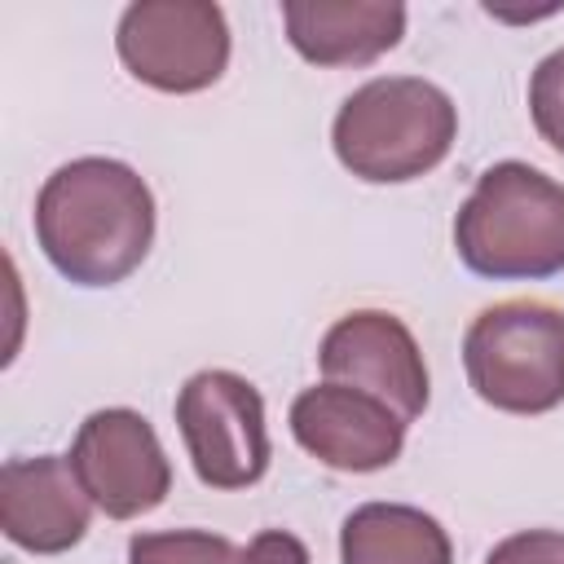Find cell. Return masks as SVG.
Wrapping results in <instances>:
<instances>
[{"label":"cell","mask_w":564,"mask_h":564,"mask_svg":"<svg viewBox=\"0 0 564 564\" xmlns=\"http://www.w3.org/2000/svg\"><path fill=\"white\" fill-rule=\"evenodd\" d=\"M35 242L75 286H115L154 242V194L119 159H70L35 198Z\"/></svg>","instance_id":"obj_1"},{"label":"cell","mask_w":564,"mask_h":564,"mask_svg":"<svg viewBox=\"0 0 564 564\" xmlns=\"http://www.w3.org/2000/svg\"><path fill=\"white\" fill-rule=\"evenodd\" d=\"M454 251L494 282L564 273V185L520 159L485 167L454 216Z\"/></svg>","instance_id":"obj_2"},{"label":"cell","mask_w":564,"mask_h":564,"mask_svg":"<svg viewBox=\"0 0 564 564\" xmlns=\"http://www.w3.org/2000/svg\"><path fill=\"white\" fill-rule=\"evenodd\" d=\"M458 137V106L445 88L419 75H379L344 97L330 145L335 159L370 185L427 176Z\"/></svg>","instance_id":"obj_3"},{"label":"cell","mask_w":564,"mask_h":564,"mask_svg":"<svg viewBox=\"0 0 564 564\" xmlns=\"http://www.w3.org/2000/svg\"><path fill=\"white\" fill-rule=\"evenodd\" d=\"M463 366L476 397L502 414H546L564 401V308L502 300L463 335Z\"/></svg>","instance_id":"obj_4"},{"label":"cell","mask_w":564,"mask_h":564,"mask_svg":"<svg viewBox=\"0 0 564 564\" xmlns=\"http://www.w3.org/2000/svg\"><path fill=\"white\" fill-rule=\"evenodd\" d=\"M119 62L159 93H203L229 66V22L212 0H137L115 26Z\"/></svg>","instance_id":"obj_5"},{"label":"cell","mask_w":564,"mask_h":564,"mask_svg":"<svg viewBox=\"0 0 564 564\" xmlns=\"http://www.w3.org/2000/svg\"><path fill=\"white\" fill-rule=\"evenodd\" d=\"M176 427L207 489H247L269 471L264 397L234 370H198L176 392Z\"/></svg>","instance_id":"obj_6"},{"label":"cell","mask_w":564,"mask_h":564,"mask_svg":"<svg viewBox=\"0 0 564 564\" xmlns=\"http://www.w3.org/2000/svg\"><path fill=\"white\" fill-rule=\"evenodd\" d=\"M70 471L110 520H137L172 494V463L145 414L128 405L93 410L70 441Z\"/></svg>","instance_id":"obj_7"},{"label":"cell","mask_w":564,"mask_h":564,"mask_svg":"<svg viewBox=\"0 0 564 564\" xmlns=\"http://www.w3.org/2000/svg\"><path fill=\"white\" fill-rule=\"evenodd\" d=\"M317 366L330 383L361 388L388 401L405 423L427 410V361L410 326L383 308L344 313L317 344Z\"/></svg>","instance_id":"obj_8"},{"label":"cell","mask_w":564,"mask_h":564,"mask_svg":"<svg viewBox=\"0 0 564 564\" xmlns=\"http://www.w3.org/2000/svg\"><path fill=\"white\" fill-rule=\"evenodd\" d=\"M405 419L348 383H317L291 401V436L335 471H379L401 458Z\"/></svg>","instance_id":"obj_9"},{"label":"cell","mask_w":564,"mask_h":564,"mask_svg":"<svg viewBox=\"0 0 564 564\" xmlns=\"http://www.w3.org/2000/svg\"><path fill=\"white\" fill-rule=\"evenodd\" d=\"M88 494L62 454L9 458L0 467V529L31 555H62L88 533Z\"/></svg>","instance_id":"obj_10"},{"label":"cell","mask_w":564,"mask_h":564,"mask_svg":"<svg viewBox=\"0 0 564 564\" xmlns=\"http://www.w3.org/2000/svg\"><path fill=\"white\" fill-rule=\"evenodd\" d=\"M291 48L313 66H370L405 35L401 0H286Z\"/></svg>","instance_id":"obj_11"},{"label":"cell","mask_w":564,"mask_h":564,"mask_svg":"<svg viewBox=\"0 0 564 564\" xmlns=\"http://www.w3.org/2000/svg\"><path fill=\"white\" fill-rule=\"evenodd\" d=\"M339 564H454V542L423 507L361 502L339 529Z\"/></svg>","instance_id":"obj_12"},{"label":"cell","mask_w":564,"mask_h":564,"mask_svg":"<svg viewBox=\"0 0 564 564\" xmlns=\"http://www.w3.org/2000/svg\"><path fill=\"white\" fill-rule=\"evenodd\" d=\"M128 564H242V546L207 529L137 533L128 542Z\"/></svg>","instance_id":"obj_13"},{"label":"cell","mask_w":564,"mask_h":564,"mask_svg":"<svg viewBox=\"0 0 564 564\" xmlns=\"http://www.w3.org/2000/svg\"><path fill=\"white\" fill-rule=\"evenodd\" d=\"M529 115L538 137L564 154V48L546 53L529 75Z\"/></svg>","instance_id":"obj_14"},{"label":"cell","mask_w":564,"mask_h":564,"mask_svg":"<svg viewBox=\"0 0 564 564\" xmlns=\"http://www.w3.org/2000/svg\"><path fill=\"white\" fill-rule=\"evenodd\" d=\"M485 564H564V533L560 529H524L502 538Z\"/></svg>","instance_id":"obj_15"},{"label":"cell","mask_w":564,"mask_h":564,"mask_svg":"<svg viewBox=\"0 0 564 564\" xmlns=\"http://www.w3.org/2000/svg\"><path fill=\"white\" fill-rule=\"evenodd\" d=\"M242 564H313L308 546L286 529H264L242 546Z\"/></svg>","instance_id":"obj_16"}]
</instances>
